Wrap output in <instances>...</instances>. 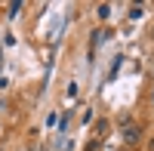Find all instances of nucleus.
Segmentation results:
<instances>
[{"label":"nucleus","mask_w":154,"mask_h":151,"mask_svg":"<svg viewBox=\"0 0 154 151\" xmlns=\"http://www.w3.org/2000/svg\"><path fill=\"white\" fill-rule=\"evenodd\" d=\"M148 148H151V151H154V136H151V142H148Z\"/></svg>","instance_id":"nucleus-4"},{"label":"nucleus","mask_w":154,"mask_h":151,"mask_svg":"<svg viewBox=\"0 0 154 151\" xmlns=\"http://www.w3.org/2000/svg\"><path fill=\"white\" fill-rule=\"evenodd\" d=\"M96 133H99V139L108 133V120H99V127H96Z\"/></svg>","instance_id":"nucleus-2"},{"label":"nucleus","mask_w":154,"mask_h":151,"mask_svg":"<svg viewBox=\"0 0 154 151\" xmlns=\"http://www.w3.org/2000/svg\"><path fill=\"white\" fill-rule=\"evenodd\" d=\"M139 16H142V6L133 3V6H130V19H139Z\"/></svg>","instance_id":"nucleus-3"},{"label":"nucleus","mask_w":154,"mask_h":151,"mask_svg":"<svg viewBox=\"0 0 154 151\" xmlns=\"http://www.w3.org/2000/svg\"><path fill=\"white\" fill-rule=\"evenodd\" d=\"M139 136H142V133H139L136 123H123V139H126V145H136Z\"/></svg>","instance_id":"nucleus-1"}]
</instances>
